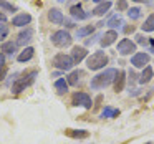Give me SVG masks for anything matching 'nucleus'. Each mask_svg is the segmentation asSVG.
Returning <instances> with one entry per match:
<instances>
[{"label":"nucleus","instance_id":"1","mask_svg":"<svg viewBox=\"0 0 154 144\" xmlns=\"http://www.w3.org/2000/svg\"><path fill=\"white\" fill-rule=\"evenodd\" d=\"M118 75H119V71H118L116 68H108V70L98 73L94 78H91V83L90 84H91L93 90H103V88L109 86V84L116 80Z\"/></svg>","mask_w":154,"mask_h":144},{"label":"nucleus","instance_id":"2","mask_svg":"<svg viewBox=\"0 0 154 144\" xmlns=\"http://www.w3.org/2000/svg\"><path fill=\"white\" fill-rule=\"evenodd\" d=\"M37 75H38V71L33 70V71H30V73L23 75L22 78H18V80H15L14 84H12V91H14V93H22V91H25L28 86L33 84Z\"/></svg>","mask_w":154,"mask_h":144},{"label":"nucleus","instance_id":"3","mask_svg":"<svg viewBox=\"0 0 154 144\" xmlns=\"http://www.w3.org/2000/svg\"><path fill=\"white\" fill-rule=\"evenodd\" d=\"M86 65L93 71L101 70V68H104L108 65V55L104 51H94V53H91V57H88Z\"/></svg>","mask_w":154,"mask_h":144},{"label":"nucleus","instance_id":"4","mask_svg":"<svg viewBox=\"0 0 154 144\" xmlns=\"http://www.w3.org/2000/svg\"><path fill=\"white\" fill-rule=\"evenodd\" d=\"M51 65H53L55 68H58V70L61 71H68L73 68L75 61L73 58L70 57V55H65V53H58L53 57V60H51Z\"/></svg>","mask_w":154,"mask_h":144},{"label":"nucleus","instance_id":"5","mask_svg":"<svg viewBox=\"0 0 154 144\" xmlns=\"http://www.w3.org/2000/svg\"><path fill=\"white\" fill-rule=\"evenodd\" d=\"M50 40H51V43H53L55 47L65 48V47H70L73 38H71V35L68 33L66 30H57L55 33H51Z\"/></svg>","mask_w":154,"mask_h":144},{"label":"nucleus","instance_id":"6","mask_svg":"<svg viewBox=\"0 0 154 144\" xmlns=\"http://www.w3.org/2000/svg\"><path fill=\"white\" fill-rule=\"evenodd\" d=\"M71 104H73V106H81V108H85V109H91L93 100H91L90 94L78 91V93H75L73 98H71Z\"/></svg>","mask_w":154,"mask_h":144},{"label":"nucleus","instance_id":"7","mask_svg":"<svg viewBox=\"0 0 154 144\" xmlns=\"http://www.w3.org/2000/svg\"><path fill=\"white\" fill-rule=\"evenodd\" d=\"M118 53L123 55V57H126V55H134L136 53V43L131 41L129 38H123V40H119V43H118Z\"/></svg>","mask_w":154,"mask_h":144},{"label":"nucleus","instance_id":"8","mask_svg":"<svg viewBox=\"0 0 154 144\" xmlns=\"http://www.w3.org/2000/svg\"><path fill=\"white\" fill-rule=\"evenodd\" d=\"M151 57L147 53H144V51H136V53L131 57V65H133L134 68H146L147 63H149Z\"/></svg>","mask_w":154,"mask_h":144},{"label":"nucleus","instance_id":"9","mask_svg":"<svg viewBox=\"0 0 154 144\" xmlns=\"http://www.w3.org/2000/svg\"><path fill=\"white\" fill-rule=\"evenodd\" d=\"M33 35H35L33 28L27 27L25 30H22L20 33H18V37H17V41H15V43H17V45H22V47H25L27 43H30V41L33 40Z\"/></svg>","mask_w":154,"mask_h":144},{"label":"nucleus","instance_id":"10","mask_svg":"<svg viewBox=\"0 0 154 144\" xmlns=\"http://www.w3.org/2000/svg\"><path fill=\"white\" fill-rule=\"evenodd\" d=\"M70 15H71V18H75V20H86L91 14L85 12L83 7H81V4H75L73 7H70Z\"/></svg>","mask_w":154,"mask_h":144},{"label":"nucleus","instance_id":"11","mask_svg":"<svg viewBox=\"0 0 154 144\" xmlns=\"http://www.w3.org/2000/svg\"><path fill=\"white\" fill-rule=\"evenodd\" d=\"M70 57L73 58L75 65H78V63H81V61L88 57V51H86V48H85V47H73Z\"/></svg>","mask_w":154,"mask_h":144},{"label":"nucleus","instance_id":"12","mask_svg":"<svg viewBox=\"0 0 154 144\" xmlns=\"http://www.w3.org/2000/svg\"><path fill=\"white\" fill-rule=\"evenodd\" d=\"M48 20L55 25H63L65 15L60 8H50V10H48Z\"/></svg>","mask_w":154,"mask_h":144},{"label":"nucleus","instance_id":"13","mask_svg":"<svg viewBox=\"0 0 154 144\" xmlns=\"http://www.w3.org/2000/svg\"><path fill=\"white\" fill-rule=\"evenodd\" d=\"M30 22H32L30 14H18L12 18V25L14 27H25V25H30Z\"/></svg>","mask_w":154,"mask_h":144},{"label":"nucleus","instance_id":"14","mask_svg":"<svg viewBox=\"0 0 154 144\" xmlns=\"http://www.w3.org/2000/svg\"><path fill=\"white\" fill-rule=\"evenodd\" d=\"M116 40H118V32L116 30H108L106 33L101 37V47L108 48L109 45H113Z\"/></svg>","mask_w":154,"mask_h":144},{"label":"nucleus","instance_id":"15","mask_svg":"<svg viewBox=\"0 0 154 144\" xmlns=\"http://www.w3.org/2000/svg\"><path fill=\"white\" fill-rule=\"evenodd\" d=\"M111 2L109 0H104V2H101V4H98L96 7L93 8V12H91V15H98V17H103L104 14H106L108 10L111 8Z\"/></svg>","mask_w":154,"mask_h":144},{"label":"nucleus","instance_id":"16","mask_svg":"<svg viewBox=\"0 0 154 144\" xmlns=\"http://www.w3.org/2000/svg\"><path fill=\"white\" fill-rule=\"evenodd\" d=\"M83 71L81 70H75V71H71L70 75H68V78H66V83L68 84H71V86H78V83L81 81V78H83Z\"/></svg>","mask_w":154,"mask_h":144},{"label":"nucleus","instance_id":"17","mask_svg":"<svg viewBox=\"0 0 154 144\" xmlns=\"http://www.w3.org/2000/svg\"><path fill=\"white\" fill-rule=\"evenodd\" d=\"M33 55H35V50L32 47H25L23 50L20 51V55L17 57V60L20 61V63H25V61H30L32 58H33Z\"/></svg>","mask_w":154,"mask_h":144},{"label":"nucleus","instance_id":"18","mask_svg":"<svg viewBox=\"0 0 154 144\" xmlns=\"http://www.w3.org/2000/svg\"><path fill=\"white\" fill-rule=\"evenodd\" d=\"M65 133L70 137H75V139H86V137L90 136V133H88L86 129H66Z\"/></svg>","mask_w":154,"mask_h":144},{"label":"nucleus","instance_id":"19","mask_svg":"<svg viewBox=\"0 0 154 144\" xmlns=\"http://www.w3.org/2000/svg\"><path fill=\"white\" fill-rule=\"evenodd\" d=\"M124 83H126V73L124 71H119V75L114 80V91L116 93H121L124 90Z\"/></svg>","mask_w":154,"mask_h":144},{"label":"nucleus","instance_id":"20","mask_svg":"<svg viewBox=\"0 0 154 144\" xmlns=\"http://www.w3.org/2000/svg\"><path fill=\"white\" fill-rule=\"evenodd\" d=\"M106 25L111 28V30H114V28L121 30V28H123V25H124V20L119 17V15H113V17H111L109 20H108V23H106Z\"/></svg>","mask_w":154,"mask_h":144},{"label":"nucleus","instance_id":"21","mask_svg":"<svg viewBox=\"0 0 154 144\" xmlns=\"http://www.w3.org/2000/svg\"><path fill=\"white\" fill-rule=\"evenodd\" d=\"M55 90H57L58 94H66L68 93V83L65 78H58L55 81Z\"/></svg>","mask_w":154,"mask_h":144},{"label":"nucleus","instance_id":"22","mask_svg":"<svg viewBox=\"0 0 154 144\" xmlns=\"http://www.w3.org/2000/svg\"><path fill=\"white\" fill-rule=\"evenodd\" d=\"M118 114H119V109H116V108H111V106H104V109L101 111L100 118H116Z\"/></svg>","mask_w":154,"mask_h":144},{"label":"nucleus","instance_id":"23","mask_svg":"<svg viewBox=\"0 0 154 144\" xmlns=\"http://www.w3.org/2000/svg\"><path fill=\"white\" fill-rule=\"evenodd\" d=\"M152 75H154V70L151 66H146L143 70V73H141V76H139V83H147V81L151 80V78H152Z\"/></svg>","mask_w":154,"mask_h":144},{"label":"nucleus","instance_id":"24","mask_svg":"<svg viewBox=\"0 0 154 144\" xmlns=\"http://www.w3.org/2000/svg\"><path fill=\"white\" fill-rule=\"evenodd\" d=\"M93 32H94V27H93V25H86V27L78 28V30H76V37H78V38H85V37H88V35H91Z\"/></svg>","mask_w":154,"mask_h":144},{"label":"nucleus","instance_id":"25","mask_svg":"<svg viewBox=\"0 0 154 144\" xmlns=\"http://www.w3.org/2000/svg\"><path fill=\"white\" fill-rule=\"evenodd\" d=\"M143 32H154V14H151L149 17L144 20V23L141 25Z\"/></svg>","mask_w":154,"mask_h":144},{"label":"nucleus","instance_id":"26","mask_svg":"<svg viewBox=\"0 0 154 144\" xmlns=\"http://www.w3.org/2000/svg\"><path fill=\"white\" fill-rule=\"evenodd\" d=\"M15 50H17V43H12V41H4V45H2V51H4V55H14Z\"/></svg>","mask_w":154,"mask_h":144},{"label":"nucleus","instance_id":"27","mask_svg":"<svg viewBox=\"0 0 154 144\" xmlns=\"http://www.w3.org/2000/svg\"><path fill=\"white\" fill-rule=\"evenodd\" d=\"M0 8H4L5 12H17L18 10L14 4H10V2H7V0H0Z\"/></svg>","mask_w":154,"mask_h":144},{"label":"nucleus","instance_id":"28","mask_svg":"<svg viewBox=\"0 0 154 144\" xmlns=\"http://www.w3.org/2000/svg\"><path fill=\"white\" fill-rule=\"evenodd\" d=\"M128 17L131 18V20H137V18L141 17V8L139 7H133L128 10Z\"/></svg>","mask_w":154,"mask_h":144},{"label":"nucleus","instance_id":"29","mask_svg":"<svg viewBox=\"0 0 154 144\" xmlns=\"http://www.w3.org/2000/svg\"><path fill=\"white\" fill-rule=\"evenodd\" d=\"M8 25L5 23V22H0V41H4L5 38H7V35H8Z\"/></svg>","mask_w":154,"mask_h":144},{"label":"nucleus","instance_id":"30","mask_svg":"<svg viewBox=\"0 0 154 144\" xmlns=\"http://www.w3.org/2000/svg\"><path fill=\"white\" fill-rule=\"evenodd\" d=\"M116 10L118 12L128 10V0H118V2H116Z\"/></svg>","mask_w":154,"mask_h":144},{"label":"nucleus","instance_id":"31","mask_svg":"<svg viewBox=\"0 0 154 144\" xmlns=\"http://www.w3.org/2000/svg\"><path fill=\"white\" fill-rule=\"evenodd\" d=\"M136 43H141V45H146L147 43V38L146 37H143V35H136Z\"/></svg>","mask_w":154,"mask_h":144},{"label":"nucleus","instance_id":"32","mask_svg":"<svg viewBox=\"0 0 154 144\" xmlns=\"http://www.w3.org/2000/svg\"><path fill=\"white\" fill-rule=\"evenodd\" d=\"M7 73H8V71H7V68H5V66L0 68V81H4V78L7 76Z\"/></svg>","mask_w":154,"mask_h":144},{"label":"nucleus","instance_id":"33","mask_svg":"<svg viewBox=\"0 0 154 144\" xmlns=\"http://www.w3.org/2000/svg\"><path fill=\"white\" fill-rule=\"evenodd\" d=\"M63 23H65V27H66V28H71V27H75V25H73V22H71V20H66V18L63 20Z\"/></svg>","mask_w":154,"mask_h":144},{"label":"nucleus","instance_id":"34","mask_svg":"<svg viewBox=\"0 0 154 144\" xmlns=\"http://www.w3.org/2000/svg\"><path fill=\"white\" fill-rule=\"evenodd\" d=\"M136 73H134V71H129V81H131V83H134V81H136Z\"/></svg>","mask_w":154,"mask_h":144},{"label":"nucleus","instance_id":"35","mask_svg":"<svg viewBox=\"0 0 154 144\" xmlns=\"http://www.w3.org/2000/svg\"><path fill=\"white\" fill-rule=\"evenodd\" d=\"M5 66V55L4 53H0V68Z\"/></svg>","mask_w":154,"mask_h":144},{"label":"nucleus","instance_id":"36","mask_svg":"<svg viewBox=\"0 0 154 144\" xmlns=\"http://www.w3.org/2000/svg\"><path fill=\"white\" fill-rule=\"evenodd\" d=\"M0 22H7V17H5V14H0Z\"/></svg>","mask_w":154,"mask_h":144},{"label":"nucleus","instance_id":"37","mask_svg":"<svg viewBox=\"0 0 154 144\" xmlns=\"http://www.w3.org/2000/svg\"><path fill=\"white\" fill-rule=\"evenodd\" d=\"M147 43H151V45L154 47V38H151V40H147Z\"/></svg>","mask_w":154,"mask_h":144},{"label":"nucleus","instance_id":"38","mask_svg":"<svg viewBox=\"0 0 154 144\" xmlns=\"http://www.w3.org/2000/svg\"><path fill=\"white\" fill-rule=\"evenodd\" d=\"M94 4H101V2H104V0H93Z\"/></svg>","mask_w":154,"mask_h":144},{"label":"nucleus","instance_id":"39","mask_svg":"<svg viewBox=\"0 0 154 144\" xmlns=\"http://www.w3.org/2000/svg\"><path fill=\"white\" fill-rule=\"evenodd\" d=\"M58 2H61V4H63V2H66V0H58Z\"/></svg>","mask_w":154,"mask_h":144},{"label":"nucleus","instance_id":"40","mask_svg":"<svg viewBox=\"0 0 154 144\" xmlns=\"http://www.w3.org/2000/svg\"><path fill=\"white\" fill-rule=\"evenodd\" d=\"M134 2H144V0H134Z\"/></svg>","mask_w":154,"mask_h":144}]
</instances>
